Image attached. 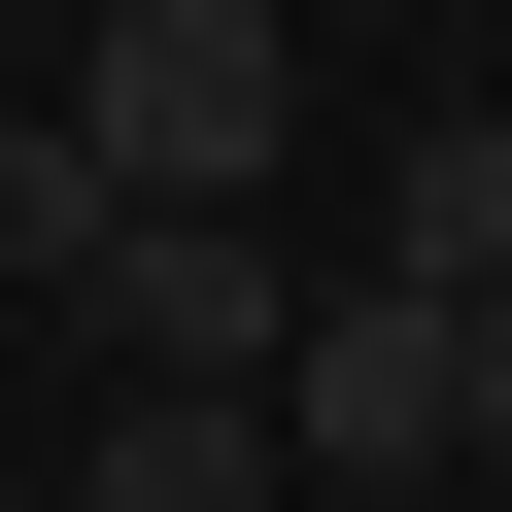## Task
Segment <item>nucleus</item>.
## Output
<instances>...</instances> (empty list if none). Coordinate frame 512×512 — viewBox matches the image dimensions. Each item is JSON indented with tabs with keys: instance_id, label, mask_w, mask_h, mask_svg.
Here are the masks:
<instances>
[{
	"instance_id": "nucleus-1",
	"label": "nucleus",
	"mask_w": 512,
	"mask_h": 512,
	"mask_svg": "<svg viewBox=\"0 0 512 512\" xmlns=\"http://www.w3.org/2000/svg\"><path fill=\"white\" fill-rule=\"evenodd\" d=\"M274 103H308L274 0H103V35H69V137H103L137 205H274Z\"/></svg>"
},
{
	"instance_id": "nucleus-2",
	"label": "nucleus",
	"mask_w": 512,
	"mask_h": 512,
	"mask_svg": "<svg viewBox=\"0 0 512 512\" xmlns=\"http://www.w3.org/2000/svg\"><path fill=\"white\" fill-rule=\"evenodd\" d=\"M274 444H308L342 512L478 478V308H444V274H308V342H274Z\"/></svg>"
},
{
	"instance_id": "nucleus-3",
	"label": "nucleus",
	"mask_w": 512,
	"mask_h": 512,
	"mask_svg": "<svg viewBox=\"0 0 512 512\" xmlns=\"http://www.w3.org/2000/svg\"><path fill=\"white\" fill-rule=\"evenodd\" d=\"M103 342H137V376H274V342H308L274 205H137V239H103Z\"/></svg>"
},
{
	"instance_id": "nucleus-4",
	"label": "nucleus",
	"mask_w": 512,
	"mask_h": 512,
	"mask_svg": "<svg viewBox=\"0 0 512 512\" xmlns=\"http://www.w3.org/2000/svg\"><path fill=\"white\" fill-rule=\"evenodd\" d=\"M69 512H308V444H274V376H137Z\"/></svg>"
},
{
	"instance_id": "nucleus-5",
	"label": "nucleus",
	"mask_w": 512,
	"mask_h": 512,
	"mask_svg": "<svg viewBox=\"0 0 512 512\" xmlns=\"http://www.w3.org/2000/svg\"><path fill=\"white\" fill-rule=\"evenodd\" d=\"M376 274L512 308V103H410V171H376Z\"/></svg>"
},
{
	"instance_id": "nucleus-6",
	"label": "nucleus",
	"mask_w": 512,
	"mask_h": 512,
	"mask_svg": "<svg viewBox=\"0 0 512 512\" xmlns=\"http://www.w3.org/2000/svg\"><path fill=\"white\" fill-rule=\"evenodd\" d=\"M103 239H137V171L69 103H0V308H103Z\"/></svg>"
},
{
	"instance_id": "nucleus-7",
	"label": "nucleus",
	"mask_w": 512,
	"mask_h": 512,
	"mask_svg": "<svg viewBox=\"0 0 512 512\" xmlns=\"http://www.w3.org/2000/svg\"><path fill=\"white\" fill-rule=\"evenodd\" d=\"M478 478H512V308H478Z\"/></svg>"
}]
</instances>
